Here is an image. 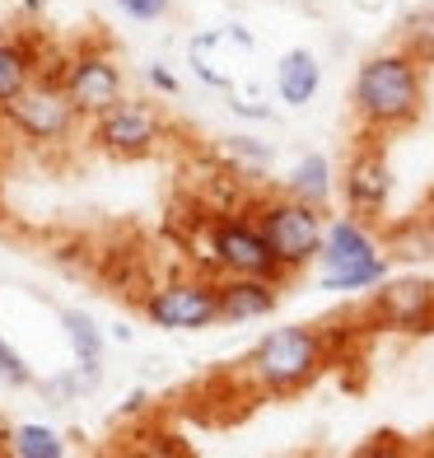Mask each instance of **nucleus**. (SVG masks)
I'll return each instance as SVG.
<instances>
[{
	"mask_svg": "<svg viewBox=\"0 0 434 458\" xmlns=\"http://www.w3.org/2000/svg\"><path fill=\"white\" fill-rule=\"evenodd\" d=\"M205 253H211V272L220 276H271V281H285L280 262L271 258L262 229L253 216L243 211H220L205 225Z\"/></svg>",
	"mask_w": 434,
	"mask_h": 458,
	"instance_id": "39448f33",
	"label": "nucleus"
},
{
	"mask_svg": "<svg viewBox=\"0 0 434 458\" xmlns=\"http://www.w3.org/2000/svg\"><path fill=\"white\" fill-rule=\"evenodd\" d=\"M145 85H150L154 94H163V98H173V94L182 89V80L163 66V61H150V66H145Z\"/></svg>",
	"mask_w": 434,
	"mask_h": 458,
	"instance_id": "4be33fe9",
	"label": "nucleus"
},
{
	"mask_svg": "<svg viewBox=\"0 0 434 458\" xmlns=\"http://www.w3.org/2000/svg\"><path fill=\"white\" fill-rule=\"evenodd\" d=\"M402 52H411L425 71L434 66V5H421L402 19Z\"/></svg>",
	"mask_w": 434,
	"mask_h": 458,
	"instance_id": "6ab92c4d",
	"label": "nucleus"
},
{
	"mask_svg": "<svg viewBox=\"0 0 434 458\" xmlns=\"http://www.w3.org/2000/svg\"><path fill=\"white\" fill-rule=\"evenodd\" d=\"M369 314L383 327L397 332H430L434 327V281L421 276H383L374 285V300H369Z\"/></svg>",
	"mask_w": 434,
	"mask_h": 458,
	"instance_id": "9b49d317",
	"label": "nucleus"
},
{
	"mask_svg": "<svg viewBox=\"0 0 434 458\" xmlns=\"http://www.w3.org/2000/svg\"><path fill=\"white\" fill-rule=\"evenodd\" d=\"M280 192H289V197H299V201H308V206H318V211H327V206H332V192H337V169H332V159H327L322 150L299 155L295 169L285 174Z\"/></svg>",
	"mask_w": 434,
	"mask_h": 458,
	"instance_id": "2eb2a0df",
	"label": "nucleus"
},
{
	"mask_svg": "<svg viewBox=\"0 0 434 458\" xmlns=\"http://www.w3.org/2000/svg\"><path fill=\"white\" fill-rule=\"evenodd\" d=\"M388 258H397V262H434V216H411L406 225H392L388 229Z\"/></svg>",
	"mask_w": 434,
	"mask_h": 458,
	"instance_id": "dca6fc26",
	"label": "nucleus"
},
{
	"mask_svg": "<svg viewBox=\"0 0 434 458\" xmlns=\"http://www.w3.org/2000/svg\"><path fill=\"white\" fill-rule=\"evenodd\" d=\"M337 187H341V201L350 216L379 225L392 201V164L383 155V145L379 140L355 145V155L346 159V174L337 178Z\"/></svg>",
	"mask_w": 434,
	"mask_h": 458,
	"instance_id": "9d476101",
	"label": "nucleus"
},
{
	"mask_svg": "<svg viewBox=\"0 0 434 458\" xmlns=\"http://www.w3.org/2000/svg\"><path fill=\"white\" fill-rule=\"evenodd\" d=\"M392 272L379 229L360 216H332L318 248V285L327 295H364Z\"/></svg>",
	"mask_w": 434,
	"mask_h": 458,
	"instance_id": "f03ea898",
	"label": "nucleus"
},
{
	"mask_svg": "<svg viewBox=\"0 0 434 458\" xmlns=\"http://www.w3.org/2000/svg\"><path fill=\"white\" fill-rule=\"evenodd\" d=\"M113 5L131 19V24H159L173 10V0H113Z\"/></svg>",
	"mask_w": 434,
	"mask_h": 458,
	"instance_id": "412c9836",
	"label": "nucleus"
},
{
	"mask_svg": "<svg viewBox=\"0 0 434 458\" xmlns=\"http://www.w3.org/2000/svg\"><path fill=\"white\" fill-rule=\"evenodd\" d=\"M113 342H131V327L127 323H113Z\"/></svg>",
	"mask_w": 434,
	"mask_h": 458,
	"instance_id": "a878e982",
	"label": "nucleus"
},
{
	"mask_svg": "<svg viewBox=\"0 0 434 458\" xmlns=\"http://www.w3.org/2000/svg\"><path fill=\"white\" fill-rule=\"evenodd\" d=\"M0 384H5V388H29V384H33L29 360L5 342V332H0Z\"/></svg>",
	"mask_w": 434,
	"mask_h": 458,
	"instance_id": "aec40b11",
	"label": "nucleus"
},
{
	"mask_svg": "<svg viewBox=\"0 0 434 458\" xmlns=\"http://www.w3.org/2000/svg\"><path fill=\"white\" fill-rule=\"evenodd\" d=\"M5 449H10L14 458H66V454H71L66 435H61L56 426H43V421L14 426L10 440H5Z\"/></svg>",
	"mask_w": 434,
	"mask_h": 458,
	"instance_id": "a211bd4d",
	"label": "nucleus"
},
{
	"mask_svg": "<svg viewBox=\"0 0 434 458\" xmlns=\"http://www.w3.org/2000/svg\"><path fill=\"white\" fill-rule=\"evenodd\" d=\"M0 122H5V127L24 140V145L47 150V145L71 140L79 113L71 108V98H66V89H61V80L38 75L33 85L10 103V108H0Z\"/></svg>",
	"mask_w": 434,
	"mask_h": 458,
	"instance_id": "0eeeda50",
	"label": "nucleus"
},
{
	"mask_svg": "<svg viewBox=\"0 0 434 458\" xmlns=\"http://www.w3.org/2000/svg\"><path fill=\"white\" fill-rule=\"evenodd\" d=\"M350 113L364 131H402L425 113V66L402 47L374 52L350 80Z\"/></svg>",
	"mask_w": 434,
	"mask_h": 458,
	"instance_id": "f257e3e1",
	"label": "nucleus"
},
{
	"mask_svg": "<svg viewBox=\"0 0 434 458\" xmlns=\"http://www.w3.org/2000/svg\"><path fill=\"white\" fill-rule=\"evenodd\" d=\"M163 136H169V122L154 108L150 98H127L121 94L113 108H103L89 127V140L98 145L103 155H117V159H145L154 155Z\"/></svg>",
	"mask_w": 434,
	"mask_h": 458,
	"instance_id": "6e6552de",
	"label": "nucleus"
},
{
	"mask_svg": "<svg viewBox=\"0 0 434 458\" xmlns=\"http://www.w3.org/2000/svg\"><path fill=\"white\" fill-rule=\"evenodd\" d=\"M61 332H66V342H71L75 365H103L108 337H103V327L94 323V314H85V309H61Z\"/></svg>",
	"mask_w": 434,
	"mask_h": 458,
	"instance_id": "f3484780",
	"label": "nucleus"
},
{
	"mask_svg": "<svg viewBox=\"0 0 434 458\" xmlns=\"http://www.w3.org/2000/svg\"><path fill=\"white\" fill-rule=\"evenodd\" d=\"M271 85H276V98L285 103V108H308V103L318 98V89H322V61H318V52L313 47L280 52Z\"/></svg>",
	"mask_w": 434,
	"mask_h": 458,
	"instance_id": "ddd939ff",
	"label": "nucleus"
},
{
	"mask_svg": "<svg viewBox=\"0 0 434 458\" xmlns=\"http://www.w3.org/2000/svg\"><path fill=\"white\" fill-rule=\"evenodd\" d=\"M145 403H150V398H145V393H131V398H127V407H121V416H136Z\"/></svg>",
	"mask_w": 434,
	"mask_h": 458,
	"instance_id": "393cba45",
	"label": "nucleus"
},
{
	"mask_svg": "<svg viewBox=\"0 0 434 458\" xmlns=\"http://www.w3.org/2000/svg\"><path fill=\"white\" fill-rule=\"evenodd\" d=\"M230 113L253 117V122H266V117H271V108H266L262 98H238V94H230Z\"/></svg>",
	"mask_w": 434,
	"mask_h": 458,
	"instance_id": "b1692460",
	"label": "nucleus"
},
{
	"mask_svg": "<svg viewBox=\"0 0 434 458\" xmlns=\"http://www.w3.org/2000/svg\"><path fill=\"white\" fill-rule=\"evenodd\" d=\"M220 323H257L280 309V285L271 276H220Z\"/></svg>",
	"mask_w": 434,
	"mask_h": 458,
	"instance_id": "f8f14e48",
	"label": "nucleus"
},
{
	"mask_svg": "<svg viewBox=\"0 0 434 458\" xmlns=\"http://www.w3.org/2000/svg\"><path fill=\"white\" fill-rule=\"evenodd\" d=\"M327 369V337L308 323H285L271 327L247 356V379L262 393H299Z\"/></svg>",
	"mask_w": 434,
	"mask_h": 458,
	"instance_id": "7ed1b4c3",
	"label": "nucleus"
},
{
	"mask_svg": "<svg viewBox=\"0 0 434 458\" xmlns=\"http://www.w3.org/2000/svg\"><path fill=\"white\" fill-rule=\"evenodd\" d=\"M140 314L159 332H205L220 323L215 276H173L140 295Z\"/></svg>",
	"mask_w": 434,
	"mask_h": 458,
	"instance_id": "423d86ee",
	"label": "nucleus"
},
{
	"mask_svg": "<svg viewBox=\"0 0 434 458\" xmlns=\"http://www.w3.org/2000/svg\"><path fill=\"white\" fill-rule=\"evenodd\" d=\"M257 220L266 248H271V258L280 262L285 276H299L304 267L318 262V248H322V229H327V211H318V206H308L299 197H262L253 211H247Z\"/></svg>",
	"mask_w": 434,
	"mask_h": 458,
	"instance_id": "20e7f679",
	"label": "nucleus"
},
{
	"mask_svg": "<svg viewBox=\"0 0 434 458\" xmlns=\"http://www.w3.org/2000/svg\"><path fill=\"white\" fill-rule=\"evenodd\" d=\"M61 89H66L71 108L94 122L103 108H113V103L127 94V71H121V61L98 47V43H85L66 56V75H61Z\"/></svg>",
	"mask_w": 434,
	"mask_h": 458,
	"instance_id": "1a4fd4ad",
	"label": "nucleus"
},
{
	"mask_svg": "<svg viewBox=\"0 0 434 458\" xmlns=\"http://www.w3.org/2000/svg\"><path fill=\"white\" fill-rule=\"evenodd\" d=\"M230 150L243 155L247 164H271V145L257 140V136H230Z\"/></svg>",
	"mask_w": 434,
	"mask_h": 458,
	"instance_id": "5701e85b",
	"label": "nucleus"
},
{
	"mask_svg": "<svg viewBox=\"0 0 434 458\" xmlns=\"http://www.w3.org/2000/svg\"><path fill=\"white\" fill-rule=\"evenodd\" d=\"M43 71V47L29 33H0V108L24 94Z\"/></svg>",
	"mask_w": 434,
	"mask_h": 458,
	"instance_id": "4468645a",
	"label": "nucleus"
}]
</instances>
